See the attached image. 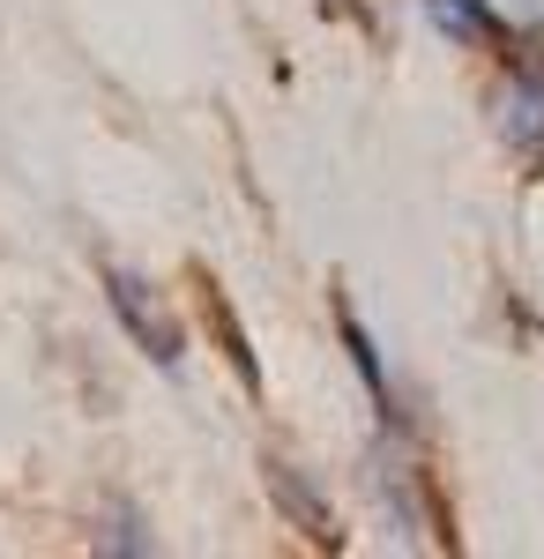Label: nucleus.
<instances>
[{
	"label": "nucleus",
	"mask_w": 544,
	"mask_h": 559,
	"mask_svg": "<svg viewBox=\"0 0 544 559\" xmlns=\"http://www.w3.org/2000/svg\"><path fill=\"white\" fill-rule=\"evenodd\" d=\"M105 299H113V313H120V329L134 336V350H142L157 373H179V358H187V329H179V313L150 292V276H134V269H105Z\"/></svg>",
	"instance_id": "obj_1"
},
{
	"label": "nucleus",
	"mask_w": 544,
	"mask_h": 559,
	"mask_svg": "<svg viewBox=\"0 0 544 559\" xmlns=\"http://www.w3.org/2000/svg\"><path fill=\"white\" fill-rule=\"evenodd\" d=\"M493 128H500L507 150L522 157H544V52H507L500 97H493Z\"/></svg>",
	"instance_id": "obj_2"
},
{
	"label": "nucleus",
	"mask_w": 544,
	"mask_h": 559,
	"mask_svg": "<svg viewBox=\"0 0 544 559\" xmlns=\"http://www.w3.org/2000/svg\"><path fill=\"white\" fill-rule=\"evenodd\" d=\"M335 336H343V350H351V373H358V381H366V395H374L380 432H403V403H395V381H388V366H380V344L366 336V321L351 313V299H335Z\"/></svg>",
	"instance_id": "obj_3"
},
{
	"label": "nucleus",
	"mask_w": 544,
	"mask_h": 559,
	"mask_svg": "<svg viewBox=\"0 0 544 559\" xmlns=\"http://www.w3.org/2000/svg\"><path fill=\"white\" fill-rule=\"evenodd\" d=\"M261 471H269V492H276V508H284V522H298V530H306V537H314L321 552H343V530H335L329 500H321V492H314V485H306V477H298L292 463H276V455H269Z\"/></svg>",
	"instance_id": "obj_4"
},
{
	"label": "nucleus",
	"mask_w": 544,
	"mask_h": 559,
	"mask_svg": "<svg viewBox=\"0 0 544 559\" xmlns=\"http://www.w3.org/2000/svg\"><path fill=\"white\" fill-rule=\"evenodd\" d=\"M425 15L448 31V38L462 45H493V52H522V38L507 31V15H500V0H425Z\"/></svg>",
	"instance_id": "obj_5"
},
{
	"label": "nucleus",
	"mask_w": 544,
	"mask_h": 559,
	"mask_svg": "<svg viewBox=\"0 0 544 559\" xmlns=\"http://www.w3.org/2000/svg\"><path fill=\"white\" fill-rule=\"evenodd\" d=\"M202 306H210V329H216V344H224V358H232V373L247 388H261V366H253L247 336H239V321H232V306H224V292H216L210 276H202Z\"/></svg>",
	"instance_id": "obj_6"
},
{
	"label": "nucleus",
	"mask_w": 544,
	"mask_h": 559,
	"mask_svg": "<svg viewBox=\"0 0 544 559\" xmlns=\"http://www.w3.org/2000/svg\"><path fill=\"white\" fill-rule=\"evenodd\" d=\"M507 8H544V0H507Z\"/></svg>",
	"instance_id": "obj_7"
}]
</instances>
